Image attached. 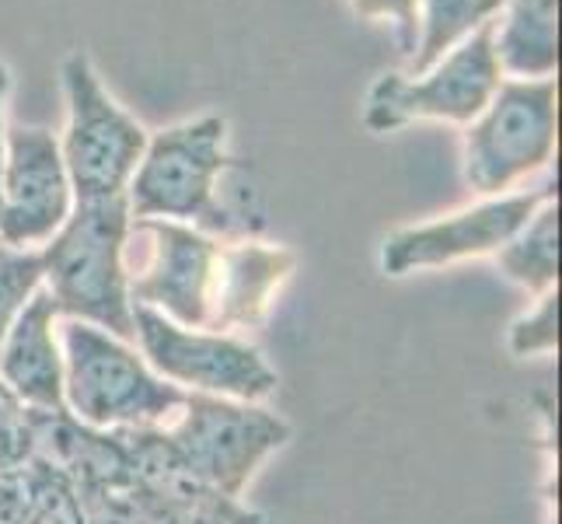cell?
Wrapping results in <instances>:
<instances>
[{
	"instance_id": "cell-1",
	"label": "cell",
	"mask_w": 562,
	"mask_h": 524,
	"mask_svg": "<svg viewBox=\"0 0 562 524\" xmlns=\"http://www.w3.org/2000/svg\"><path fill=\"white\" fill-rule=\"evenodd\" d=\"M130 301L203 333L235 336L269 319L297 256L283 245L238 242L171 221H130L123 248Z\"/></svg>"
},
{
	"instance_id": "cell-2",
	"label": "cell",
	"mask_w": 562,
	"mask_h": 524,
	"mask_svg": "<svg viewBox=\"0 0 562 524\" xmlns=\"http://www.w3.org/2000/svg\"><path fill=\"white\" fill-rule=\"evenodd\" d=\"M126 197L77 203L64 227L38 248L43 287L64 319L99 325L115 339L133 343V301L126 290L123 248L130 235Z\"/></svg>"
},
{
	"instance_id": "cell-3",
	"label": "cell",
	"mask_w": 562,
	"mask_h": 524,
	"mask_svg": "<svg viewBox=\"0 0 562 524\" xmlns=\"http://www.w3.org/2000/svg\"><path fill=\"white\" fill-rule=\"evenodd\" d=\"M224 141L227 120L221 115H200L147 137L144 158L126 186L130 218L186 224L203 235L235 231V218L217 200V179L241 168V161L224 150Z\"/></svg>"
},
{
	"instance_id": "cell-4",
	"label": "cell",
	"mask_w": 562,
	"mask_h": 524,
	"mask_svg": "<svg viewBox=\"0 0 562 524\" xmlns=\"http://www.w3.org/2000/svg\"><path fill=\"white\" fill-rule=\"evenodd\" d=\"M64 402L74 420L94 431H147L182 410L186 392L158 378L130 343L99 325H64Z\"/></svg>"
},
{
	"instance_id": "cell-5",
	"label": "cell",
	"mask_w": 562,
	"mask_h": 524,
	"mask_svg": "<svg viewBox=\"0 0 562 524\" xmlns=\"http://www.w3.org/2000/svg\"><path fill=\"white\" fill-rule=\"evenodd\" d=\"M161 434L192 479L231 500H241L259 465L294 437L290 423L259 402L203 392H186L182 410Z\"/></svg>"
},
{
	"instance_id": "cell-6",
	"label": "cell",
	"mask_w": 562,
	"mask_h": 524,
	"mask_svg": "<svg viewBox=\"0 0 562 524\" xmlns=\"http://www.w3.org/2000/svg\"><path fill=\"white\" fill-rule=\"evenodd\" d=\"M555 130V77H541V81L503 77L490 105L464 130V182L479 197H503V189L552 161Z\"/></svg>"
},
{
	"instance_id": "cell-7",
	"label": "cell",
	"mask_w": 562,
	"mask_h": 524,
	"mask_svg": "<svg viewBox=\"0 0 562 524\" xmlns=\"http://www.w3.org/2000/svg\"><path fill=\"white\" fill-rule=\"evenodd\" d=\"M60 74L67 94V133L60 154L74 200L91 203L126 197V186L144 158L147 130L115 105L81 49L67 56Z\"/></svg>"
},
{
	"instance_id": "cell-8",
	"label": "cell",
	"mask_w": 562,
	"mask_h": 524,
	"mask_svg": "<svg viewBox=\"0 0 562 524\" xmlns=\"http://www.w3.org/2000/svg\"><path fill=\"white\" fill-rule=\"evenodd\" d=\"M503 81L493 53V22L464 35L423 74H381L367 91L363 126L392 133L419 120L472 123Z\"/></svg>"
},
{
	"instance_id": "cell-9",
	"label": "cell",
	"mask_w": 562,
	"mask_h": 524,
	"mask_svg": "<svg viewBox=\"0 0 562 524\" xmlns=\"http://www.w3.org/2000/svg\"><path fill=\"white\" fill-rule=\"evenodd\" d=\"M133 343H140L150 371L182 392L238 402H262L277 392L280 378L262 357V349L238 336L186 328L154 308L133 304Z\"/></svg>"
},
{
	"instance_id": "cell-10",
	"label": "cell",
	"mask_w": 562,
	"mask_h": 524,
	"mask_svg": "<svg viewBox=\"0 0 562 524\" xmlns=\"http://www.w3.org/2000/svg\"><path fill=\"white\" fill-rule=\"evenodd\" d=\"M546 200H555V182L531 192L493 197L440 221L398 227L381 245L384 277H409L416 269L451 266L475 256H496Z\"/></svg>"
},
{
	"instance_id": "cell-11",
	"label": "cell",
	"mask_w": 562,
	"mask_h": 524,
	"mask_svg": "<svg viewBox=\"0 0 562 524\" xmlns=\"http://www.w3.org/2000/svg\"><path fill=\"white\" fill-rule=\"evenodd\" d=\"M74 210L70 175L60 141L46 126L4 130L0 168V242L11 248H43Z\"/></svg>"
},
{
	"instance_id": "cell-12",
	"label": "cell",
	"mask_w": 562,
	"mask_h": 524,
	"mask_svg": "<svg viewBox=\"0 0 562 524\" xmlns=\"http://www.w3.org/2000/svg\"><path fill=\"white\" fill-rule=\"evenodd\" d=\"M56 301L38 287L0 343V381L38 413H64V349L56 343Z\"/></svg>"
},
{
	"instance_id": "cell-13",
	"label": "cell",
	"mask_w": 562,
	"mask_h": 524,
	"mask_svg": "<svg viewBox=\"0 0 562 524\" xmlns=\"http://www.w3.org/2000/svg\"><path fill=\"white\" fill-rule=\"evenodd\" d=\"M493 18V53L514 81L555 77L559 67V0H507Z\"/></svg>"
},
{
	"instance_id": "cell-14",
	"label": "cell",
	"mask_w": 562,
	"mask_h": 524,
	"mask_svg": "<svg viewBox=\"0 0 562 524\" xmlns=\"http://www.w3.org/2000/svg\"><path fill=\"white\" fill-rule=\"evenodd\" d=\"M507 280L520 283L531 294H546L559 287V200L541 203L528 224L496 252Z\"/></svg>"
},
{
	"instance_id": "cell-15",
	"label": "cell",
	"mask_w": 562,
	"mask_h": 524,
	"mask_svg": "<svg viewBox=\"0 0 562 524\" xmlns=\"http://www.w3.org/2000/svg\"><path fill=\"white\" fill-rule=\"evenodd\" d=\"M46 280L43 252L38 248H11L0 242V343L8 328L22 315V308Z\"/></svg>"
},
{
	"instance_id": "cell-16",
	"label": "cell",
	"mask_w": 562,
	"mask_h": 524,
	"mask_svg": "<svg viewBox=\"0 0 562 524\" xmlns=\"http://www.w3.org/2000/svg\"><path fill=\"white\" fill-rule=\"evenodd\" d=\"M507 346L514 357H546L559 346V287L538 294L535 308L528 315H520L510 333Z\"/></svg>"
},
{
	"instance_id": "cell-17",
	"label": "cell",
	"mask_w": 562,
	"mask_h": 524,
	"mask_svg": "<svg viewBox=\"0 0 562 524\" xmlns=\"http://www.w3.org/2000/svg\"><path fill=\"white\" fill-rule=\"evenodd\" d=\"M357 18H392L398 29V49L409 56L419 46V0H350Z\"/></svg>"
},
{
	"instance_id": "cell-18",
	"label": "cell",
	"mask_w": 562,
	"mask_h": 524,
	"mask_svg": "<svg viewBox=\"0 0 562 524\" xmlns=\"http://www.w3.org/2000/svg\"><path fill=\"white\" fill-rule=\"evenodd\" d=\"M8 88H11V74L0 64V168H4V102H8Z\"/></svg>"
}]
</instances>
